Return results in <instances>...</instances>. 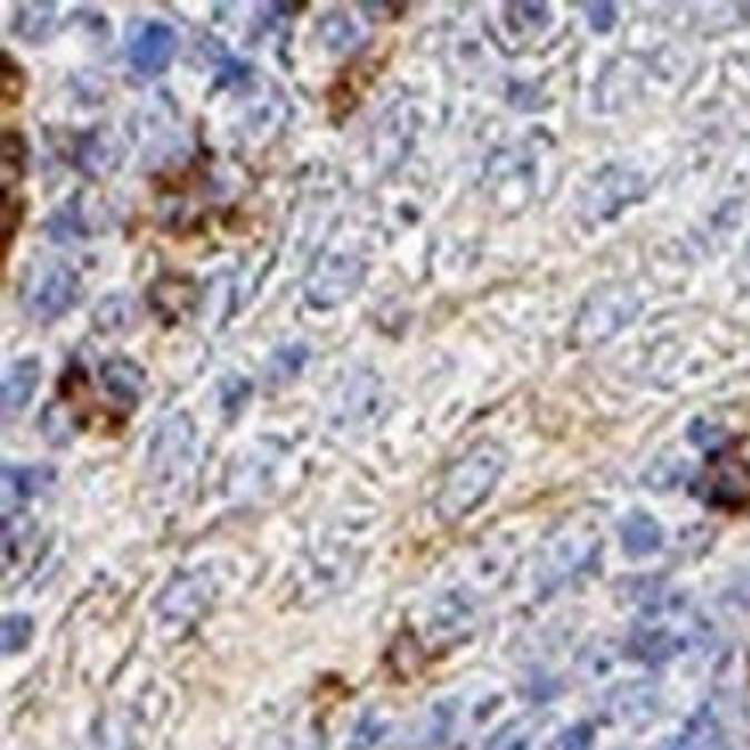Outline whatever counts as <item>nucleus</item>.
Wrapping results in <instances>:
<instances>
[{
	"label": "nucleus",
	"mask_w": 750,
	"mask_h": 750,
	"mask_svg": "<svg viewBox=\"0 0 750 750\" xmlns=\"http://www.w3.org/2000/svg\"><path fill=\"white\" fill-rule=\"evenodd\" d=\"M506 471V453L494 443H481L471 453H463L440 484L436 494V516L443 522H457L471 509H478L491 494L494 481Z\"/></svg>",
	"instance_id": "f257e3e1"
},
{
	"label": "nucleus",
	"mask_w": 750,
	"mask_h": 750,
	"mask_svg": "<svg viewBox=\"0 0 750 750\" xmlns=\"http://www.w3.org/2000/svg\"><path fill=\"white\" fill-rule=\"evenodd\" d=\"M77 298H80V280L62 263L36 267V273H31L28 288H24V304L39 322H52L59 316H67V311L77 304Z\"/></svg>",
	"instance_id": "f03ea898"
},
{
	"label": "nucleus",
	"mask_w": 750,
	"mask_h": 750,
	"mask_svg": "<svg viewBox=\"0 0 750 750\" xmlns=\"http://www.w3.org/2000/svg\"><path fill=\"white\" fill-rule=\"evenodd\" d=\"M177 31L167 24V21H146L139 31H136V39H132V46H129V62H132V70L136 73H142V77H160L170 62H173V56H177Z\"/></svg>",
	"instance_id": "7ed1b4c3"
},
{
	"label": "nucleus",
	"mask_w": 750,
	"mask_h": 750,
	"mask_svg": "<svg viewBox=\"0 0 750 750\" xmlns=\"http://www.w3.org/2000/svg\"><path fill=\"white\" fill-rule=\"evenodd\" d=\"M42 381V363L36 357H21L8 367L4 373V419H11L14 412H21L24 404L31 401V394L39 391Z\"/></svg>",
	"instance_id": "20e7f679"
},
{
	"label": "nucleus",
	"mask_w": 750,
	"mask_h": 750,
	"mask_svg": "<svg viewBox=\"0 0 750 750\" xmlns=\"http://www.w3.org/2000/svg\"><path fill=\"white\" fill-rule=\"evenodd\" d=\"M101 378H104V388L118 398L121 409L132 412L142 394V370L129 360H111V363H104Z\"/></svg>",
	"instance_id": "39448f33"
},
{
	"label": "nucleus",
	"mask_w": 750,
	"mask_h": 750,
	"mask_svg": "<svg viewBox=\"0 0 750 750\" xmlns=\"http://www.w3.org/2000/svg\"><path fill=\"white\" fill-rule=\"evenodd\" d=\"M661 543H664V533H661V526H658V519H653V516L633 512L627 522H622V547H627V553L647 557V553L658 550Z\"/></svg>",
	"instance_id": "423d86ee"
},
{
	"label": "nucleus",
	"mask_w": 750,
	"mask_h": 750,
	"mask_svg": "<svg viewBox=\"0 0 750 750\" xmlns=\"http://www.w3.org/2000/svg\"><path fill=\"white\" fill-rule=\"evenodd\" d=\"M46 481H49V471H42V467H14V463H8L4 467V509L14 506V498H18V502L36 498Z\"/></svg>",
	"instance_id": "0eeeda50"
},
{
	"label": "nucleus",
	"mask_w": 750,
	"mask_h": 750,
	"mask_svg": "<svg viewBox=\"0 0 750 750\" xmlns=\"http://www.w3.org/2000/svg\"><path fill=\"white\" fill-rule=\"evenodd\" d=\"M56 24V4H18L14 31L28 42H42Z\"/></svg>",
	"instance_id": "6e6552de"
},
{
	"label": "nucleus",
	"mask_w": 750,
	"mask_h": 750,
	"mask_svg": "<svg viewBox=\"0 0 750 750\" xmlns=\"http://www.w3.org/2000/svg\"><path fill=\"white\" fill-rule=\"evenodd\" d=\"M0 633H4V653L11 658V653H21V650L31 643V633H36V622H31V616H24V612H8V616H4V627H0Z\"/></svg>",
	"instance_id": "1a4fd4ad"
},
{
	"label": "nucleus",
	"mask_w": 750,
	"mask_h": 750,
	"mask_svg": "<svg viewBox=\"0 0 750 750\" xmlns=\"http://www.w3.org/2000/svg\"><path fill=\"white\" fill-rule=\"evenodd\" d=\"M591 740H596L591 727L578 723V727H571V730H564L557 737V750H591Z\"/></svg>",
	"instance_id": "9d476101"
},
{
	"label": "nucleus",
	"mask_w": 750,
	"mask_h": 750,
	"mask_svg": "<svg viewBox=\"0 0 750 750\" xmlns=\"http://www.w3.org/2000/svg\"><path fill=\"white\" fill-rule=\"evenodd\" d=\"M526 747H529V733L522 727H506L488 743V750H526Z\"/></svg>",
	"instance_id": "9b49d317"
},
{
	"label": "nucleus",
	"mask_w": 750,
	"mask_h": 750,
	"mask_svg": "<svg viewBox=\"0 0 750 750\" xmlns=\"http://www.w3.org/2000/svg\"><path fill=\"white\" fill-rule=\"evenodd\" d=\"M584 14L596 31H609L616 24V4H584Z\"/></svg>",
	"instance_id": "f8f14e48"
},
{
	"label": "nucleus",
	"mask_w": 750,
	"mask_h": 750,
	"mask_svg": "<svg viewBox=\"0 0 750 750\" xmlns=\"http://www.w3.org/2000/svg\"><path fill=\"white\" fill-rule=\"evenodd\" d=\"M671 750H684V747H681V743H674V747H671Z\"/></svg>",
	"instance_id": "ddd939ff"
}]
</instances>
